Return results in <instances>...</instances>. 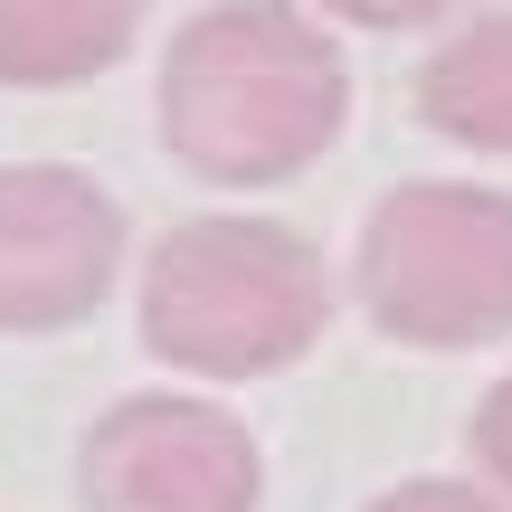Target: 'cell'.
<instances>
[{"mask_svg": "<svg viewBox=\"0 0 512 512\" xmlns=\"http://www.w3.org/2000/svg\"><path fill=\"white\" fill-rule=\"evenodd\" d=\"M86 512H256V446L228 408L200 399H124L95 418Z\"/></svg>", "mask_w": 512, "mask_h": 512, "instance_id": "277c9868", "label": "cell"}, {"mask_svg": "<svg viewBox=\"0 0 512 512\" xmlns=\"http://www.w3.org/2000/svg\"><path fill=\"white\" fill-rule=\"evenodd\" d=\"M475 465L494 484H512V380L484 389V408H475Z\"/></svg>", "mask_w": 512, "mask_h": 512, "instance_id": "9c48e42d", "label": "cell"}, {"mask_svg": "<svg viewBox=\"0 0 512 512\" xmlns=\"http://www.w3.org/2000/svg\"><path fill=\"white\" fill-rule=\"evenodd\" d=\"M332 19H351V29H427V19H446L456 0H323Z\"/></svg>", "mask_w": 512, "mask_h": 512, "instance_id": "30bf717a", "label": "cell"}, {"mask_svg": "<svg viewBox=\"0 0 512 512\" xmlns=\"http://www.w3.org/2000/svg\"><path fill=\"white\" fill-rule=\"evenodd\" d=\"M418 114L475 152H512V10L456 29L418 67Z\"/></svg>", "mask_w": 512, "mask_h": 512, "instance_id": "52a82bcc", "label": "cell"}, {"mask_svg": "<svg viewBox=\"0 0 512 512\" xmlns=\"http://www.w3.org/2000/svg\"><path fill=\"white\" fill-rule=\"evenodd\" d=\"M323 313V266L275 219H190L143 266V342L200 380H266L304 361Z\"/></svg>", "mask_w": 512, "mask_h": 512, "instance_id": "7a4b0ae2", "label": "cell"}, {"mask_svg": "<svg viewBox=\"0 0 512 512\" xmlns=\"http://www.w3.org/2000/svg\"><path fill=\"white\" fill-rule=\"evenodd\" d=\"M124 266V219L86 171L19 162L0 171V332L86 323Z\"/></svg>", "mask_w": 512, "mask_h": 512, "instance_id": "5b68a950", "label": "cell"}, {"mask_svg": "<svg viewBox=\"0 0 512 512\" xmlns=\"http://www.w3.org/2000/svg\"><path fill=\"white\" fill-rule=\"evenodd\" d=\"M351 114V76L313 19L285 0H228L200 10L162 57V133L200 181H294L323 162Z\"/></svg>", "mask_w": 512, "mask_h": 512, "instance_id": "6da1fadb", "label": "cell"}, {"mask_svg": "<svg viewBox=\"0 0 512 512\" xmlns=\"http://www.w3.org/2000/svg\"><path fill=\"white\" fill-rule=\"evenodd\" d=\"M133 0H0V86H86L133 48Z\"/></svg>", "mask_w": 512, "mask_h": 512, "instance_id": "8992f818", "label": "cell"}, {"mask_svg": "<svg viewBox=\"0 0 512 512\" xmlns=\"http://www.w3.org/2000/svg\"><path fill=\"white\" fill-rule=\"evenodd\" d=\"M361 304L389 342L465 351L512 332V200L465 181H408L361 228Z\"/></svg>", "mask_w": 512, "mask_h": 512, "instance_id": "3957f363", "label": "cell"}, {"mask_svg": "<svg viewBox=\"0 0 512 512\" xmlns=\"http://www.w3.org/2000/svg\"><path fill=\"white\" fill-rule=\"evenodd\" d=\"M370 512H512L503 494H484V484H446V475H418L399 484V494H380Z\"/></svg>", "mask_w": 512, "mask_h": 512, "instance_id": "ba28073f", "label": "cell"}]
</instances>
